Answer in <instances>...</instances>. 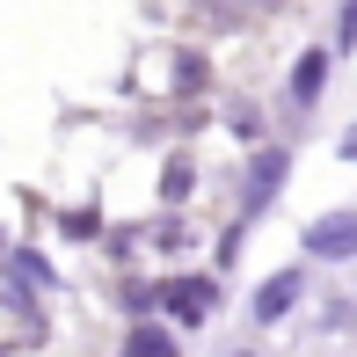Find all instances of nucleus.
<instances>
[{
	"label": "nucleus",
	"mask_w": 357,
	"mask_h": 357,
	"mask_svg": "<svg viewBox=\"0 0 357 357\" xmlns=\"http://www.w3.org/2000/svg\"><path fill=\"white\" fill-rule=\"evenodd\" d=\"M306 248H314V255H357V212H328V219H314Z\"/></svg>",
	"instance_id": "f257e3e1"
},
{
	"label": "nucleus",
	"mask_w": 357,
	"mask_h": 357,
	"mask_svg": "<svg viewBox=\"0 0 357 357\" xmlns=\"http://www.w3.org/2000/svg\"><path fill=\"white\" fill-rule=\"evenodd\" d=\"M212 299H219L212 278H183V284H168V306H175L183 321H204V314H212Z\"/></svg>",
	"instance_id": "f03ea898"
},
{
	"label": "nucleus",
	"mask_w": 357,
	"mask_h": 357,
	"mask_svg": "<svg viewBox=\"0 0 357 357\" xmlns=\"http://www.w3.org/2000/svg\"><path fill=\"white\" fill-rule=\"evenodd\" d=\"M291 299H299V270H278V278H270L263 291H255V314H263V321H278Z\"/></svg>",
	"instance_id": "7ed1b4c3"
},
{
	"label": "nucleus",
	"mask_w": 357,
	"mask_h": 357,
	"mask_svg": "<svg viewBox=\"0 0 357 357\" xmlns=\"http://www.w3.org/2000/svg\"><path fill=\"white\" fill-rule=\"evenodd\" d=\"M321 80H328V52H306V59H299V80H291V88H299V102H314Z\"/></svg>",
	"instance_id": "20e7f679"
},
{
	"label": "nucleus",
	"mask_w": 357,
	"mask_h": 357,
	"mask_svg": "<svg viewBox=\"0 0 357 357\" xmlns=\"http://www.w3.org/2000/svg\"><path fill=\"white\" fill-rule=\"evenodd\" d=\"M124 357H175V335L168 328H139L132 343H124Z\"/></svg>",
	"instance_id": "39448f33"
},
{
	"label": "nucleus",
	"mask_w": 357,
	"mask_h": 357,
	"mask_svg": "<svg viewBox=\"0 0 357 357\" xmlns=\"http://www.w3.org/2000/svg\"><path fill=\"white\" fill-rule=\"evenodd\" d=\"M278 175H284V153H270L263 168H255V197H270V190H278Z\"/></svg>",
	"instance_id": "423d86ee"
},
{
	"label": "nucleus",
	"mask_w": 357,
	"mask_h": 357,
	"mask_svg": "<svg viewBox=\"0 0 357 357\" xmlns=\"http://www.w3.org/2000/svg\"><path fill=\"white\" fill-rule=\"evenodd\" d=\"M343 44H357V0H343V29H335Z\"/></svg>",
	"instance_id": "0eeeda50"
},
{
	"label": "nucleus",
	"mask_w": 357,
	"mask_h": 357,
	"mask_svg": "<svg viewBox=\"0 0 357 357\" xmlns=\"http://www.w3.org/2000/svg\"><path fill=\"white\" fill-rule=\"evenodd\" d=\"M350 153H357V132H350Z\"/></svg>",
	"instance_id": "6e6552de"
}]
</instances>
